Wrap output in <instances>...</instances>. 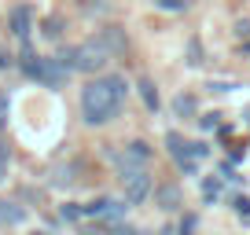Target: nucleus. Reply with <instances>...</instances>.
Segmentation results:
<instances>
[{
	"instance_id": "9b49d317",
	"label": "nucleus",
	"mask_w": 250,
	"mask_h": 235,
	"mask_svg": "<svg viewBox=\"0 0 250 235\" xmlns=\"http://www.w3.org/2000/svg\"><path fill=\"white\" fill-rule=\"evenodd\" d=\"M173 110H177L180 118L195 114V96H177V99H173Z\"/></svg>"
},
{
	"instance_id": "20e7f679",
	"label": "nucleus",
	"mask_w": 250,
	"mask_h": 235,
	"mask_svg": "<svg viewBox=\"0 0 250 235\" xmlns=\"http://www.w3.org/2000/svg\"><path fill=\"white\" fill-rule=\"evenodd\" d=\"M122 191H125V202L140 206L151 195V176L140 165H122Z\"/></svg>"
},
{
	"instance_id": "ddd939ff",
	"label": "nucleus",
	"mask_w": 250,
	"mask_h": 235,
	"mask_svg": "<svg viewBox=\"0 0 250 235\" xmlns=\"http://www.w3.org/2000/svg\"><path fill=\"white\" fill-rule=\"evenodd\" d=\"M59 33H62V19H55V15H52V19H44V37H52V40H55Z\"/></svg>"
},
{
	"instance_id": "f03ea898",
	"label": "nucleus",
	"mask_w": 250,
	"mask_h": 235,
	"mask_svg": "<svg viewBox=\"0 0 250 235\" xmlns=\"http://www.w3.org/2000/svg\"><path fill=\"white\" fill-rule=\"evenodd\" d=\"M62 63L70 66V70H78V74H96V70H103V66L110 63V52H107V44H103L100 37H92V40H85V44L70 48V52L62 55Z\"/></svg>"
},
{
	"instance_id": "39448f33",
	"label": "nucleus",
	"mask_w": 250,
	"mask_h": 235,
	"mask_svg": "<svg viewBox=\"0 0 250 235\" xmlns=\"http://www.w3.org/2000/svg\"><path fill=\"white\" fill-rule=\"evenodd\" d=\"M85 213H88V217H100V220H110V224H114V220L125 213V206L114 202V198H100V202L85 206Z\"/></svg>"
},
{
	"instance_id": "4468645a",
	"label": "nucleus",
	"mask_w": 250,
	"mask_h": 235,
	"mask_svg": "<svg viewBox=\"0 0 250 235\" xmlns=\"http://www.w3.org/2000/svg\"><path fill=\"white\" fill-rule=\"evenodd\" d=\"M162 11H184L188 8V0H155Z\"/></svg>"
},
{
	"instance_id": "f8f14e48",
	"label": "nucleus",
	"mask_w": 250,
	"mask_h": 235,
	"mask_svg": "<svg viewBox=\"0 0 250 235\" xmlns=\"http://www.w3.org/2000/svg\"><path fill=\"white\" fill-rule=\"evenodd\" d=\"M140 96H144V103H147L151 110H158V88L151 85V81H140Z\"/></svg>"
},
{
	"instance_id": "7ed1b4c3",
	"label": "nucleus",
	"mask_w": 250,
	"mask_h": 235,
	"mask_svg": "<svg viewBox=\"0 0 250 235\" xmlns=\"http://www.w3.org/2000/svg\"><path fill=\"white\" fill-rule=\"evenodd\" d=\"M26 74H30L33 81H41L44 88H59L62 81H66V74H70V66L62 63V59H33V55H26Z\"/></svg>"
},
{
	"instance_id": "0eeeda50",
	"label": "nucleus",
	"mask_w": 250,
	"mask_h": 235,
	"mask_svg": "<svg viewBox=\"0 0 250 235\" xmlns=\"http://www.w3.org/2000/svg\"><path fill=\"white\" fill-rule=\"evenodd\" d=\"M151 158V147L144 140H136V143H129L125 147V155H122V165H144Z\"/></svg>"
},
{
	"instance_id": "6ab92c4d",
	"label": "nucleus",
	"mask_w": 250,
	"mask_h": 235,
	"mask_svg": "<svg viewBox=\"0 0 250 235\" xmlns=\"http://www.w3.org/2000/svg\"><path fill=\"white\" fill-rule=\"evenodd\" d=\"M247 48H250V44H247Z\"/></svg>"
},
{
	"instance_id": "dca6fc26",
	"label": "nucleus",
	"mask_w": 250,
	"mask_h": 235,
	"mask_svg": "<svg viewBox=\"0 0 250 235\" xmlns=\"http://www.w3.org/2000/svg\"><path fill=\"white\" fill-rule=\"evenodd\" d=\"M81 213H85V210H78V206H62V217H66V220H78Z\"/></svg>"
},
{
	"instance_id": "1a4fd4ad",
	"label": "nucleus",
	"mask_w": 250,
	"mask_h": 235,
	"mask_svg": "<svg viewBox=\"0 0 250 235\" xmlns=\"http://www.w3.org/2000/svg\"><path fill=\"white\" fill-rule=\"evenodd\" d=\"M26 220V210L15 202H0V224H22Z\"/></svg>"
},
{
	"instance_id": "423d86ee",
	"label": "nucleus",
	"mask_w": 250,
	"mask_h": 235,
	"mask_svg": "<svg viewBox=\"0 0 250 235\" xmlns=\"http://www.w3.org/2000/svg\"><path fill=\"white\" fill-rule=\"evenodd\" d=\"M30 30H33V8L30 4H19V8L11 11V33H15V37H26Z\"/></svg>"
},
{
	"instance_id": "9d476101",
	"label": "nucleus",
	"mask_w": 250,
	"mask_h": 235,
	"mask_svg": "<svg viewBox=\"0 0 250 235\" xmlns=\"http://www.w3.org/2000/svg\"><path fill=\"white\" fill-rule=\"evenodd\" d=\"M155 198H158V206H162V210H180V191H177V188H158Z\"/></svg>"
},
{
	"instance_id": "a211bd4d",
	"label": "nucleus",
	"mask_w": 250,
	"mask_h": 235,
	"mask_svg": "<svg viewBox=\"0 0 250 235\" xmlns=\"http://www.w3.org/2000/svg\"><path fill=\"white\" fill-rule=\"evenodd\" d=\"M217 191H221V184H217V180L206 184V198H217Z\"/></svg>"
},
{
	"instance_id": "f257e3e1",
	"label": "nucleus",
	"mask_w": 250,
	"mask_h": 235,
	"mask_svg": "<svg viewBox=\"0 0 250 235\" xmlns=\"http://www.w3.org/2000/svg\"><path fill=\"white\" fill-rule=\"evenodd\" d=\"M125 99V78H96L81 88V114L88 125H107L110 118H118Z\"/></svg>"
},
{
	"instance_id": "f3484780",
	"label": "nucleus",
	"mask_w": 250,
	"mask_h": 235,
	"mask_svg": "<svg viewBox=\"0 0 250 235\" xmlns=\"http://www.w3.org/2000/svg\"><path fill=\"white\" fill-rule=\"evenodd\" d=\"M4 173H8V151L0 147V180H4Z\"/></svg>"
},
{
	"instance_id": "6e6552de",
	"label": "nucleus",
	"mask_w": 250,
	"mask_h": 235,
	"mask_svg": "<svg viewBox=\"0 0 250 235\" xmlns=\"http://www.w3.org/2000/svg\"><path fill=\"white\" fill-rule=\"evenodd\" d=\"M100 40H103V44H107V52H110V55L125 52V33L118 30V26H107V30L100 33Z\"/></svg>"
},
{
	"instance_id": "2eb2a0df",
	"label": "nucleus",
	"mask_w": 250,
	"mask_h": 235,
	"mask_svg": "<svg viewBox=\"0 0 250 235\" xmlns=\"http://www.w3.org/2000/svg\"><path fill=\"white\" fill-rule=\"evenodd\" d=\"M235 213H239V217H250V198H235Z\"/></svg>"
}]
</instances>
